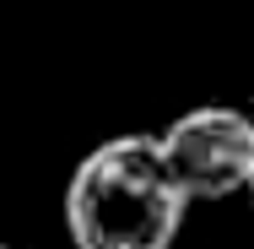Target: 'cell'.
<instances>
[{
    "mask_svg": "<svg viewBox=\"0 0 254 249\" xmlns=\"http://www.w3.org/2000/svg\"><path fill=\"white\" fill-rule=\"evenodd\" d=\"M244 190H254V136H249V184Z\"/></svg>",
    "mask_w": 254,
    "mask_h": 249,
    "instance_id": "obj_3",
    "label": "cell"
},
{
    "mask_svg": "<svg viewBox=\"0 0 254 249\" xmlns=\"http://www.w3.org/2000/svg\"><path fill=\"white\" fill-rule=\"evenodd\" d=\"M190 195L162 163L157 136H108L65 184V228L81 249H173Z\"/></svg>",
    "mask_w": 254,
    "mask_h": 249,
    "instance_id": "obj_1",
    "label": "cell"
},
{
    "mask_svg": "<svg viewBox=\"0 0 254 249\" xmlns=\"http://www.w3.org/2000/svg\"><path fill=\"white\" fill-rule=\"evenodd\" d=\"M0 249H11V244H0Z\"/></svg>",
    "mask_w": 254,
    "mask_h": 249,
    "instance_id": "obj_5",
    "label": "cell"
},
{
    "mask_svg": "<svg viewBox=\"0 0 254 249\" xmlns=\"http://www.w3.org/2000/svg\"><path fill=\"white\" fill-rule=\"evenodd\" d=\"M249 136L254 119L233 103H200L157 130L162 163L173 168L190 200H227L249 184Z\"/></svg>",
    "mask_w": 254,
    "mask_h": 249,
    "instance_id": "obj_2",
    "label": "cell"
},
{
    "mask_svg": "<svg viewBox=\"0 0 254 249\" xmlns=\"http://www.w3.org/2000/svg\"><path fill=\"white\" fill-rule=\"evenodd\" d=\"M70 249H81V244H70Z\"/></svg>",
    "mask_w": 254,
    "mask_h": 249,
    "instance_id": "obj_4",
    "label": "cell"
}]
</instances>
